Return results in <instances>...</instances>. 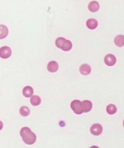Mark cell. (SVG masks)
Segmentation results:
<instances>
[{"mask_svg":"<svg viewBox=\"0 0 124 148\" xmlns=\"http://www.w3.org/2000/svg\"><path fill=\"white\" fill-rule=\"evenodd\" d=\"M20 135L24 142L26 144L28 145H31L34 144L35 142L36 141V135L31 132V130L28 127H23L20 129Z\"/></svg>","mask_w":124,"mask_h":148,"instance_id":"6da1fadb","label":"cell"},{"mask_svg":"<svg viewBox=\"0 0 124 148\" xmlns=\"http://www.w3.org/2000/svg\"><path fill=\"white\" fill-rule=\"evenodd\" d=\"M56 46L64 51H69L72 48V43L69 40L63 37H59L56 40Z\"/></svg>","mask_w":124,"mask_h":148,"instance_id":"7a4b0ae2","label":"cell"},{"mask_svg":"<svg viewBox=\"0 0 124 148\" xmlns=\"http://www.w3.org/2000/svg\"><path fill=\"white\" fill-rule=\"evenodd\" d=\"M71 108L76 114H82L83 113L82 108V102L79 100H73L71 103Z\"/></svg>","mask_w":124,"mask_h":148,"instance_id":"3957f363","label":"cell"},{"mask_svg":"<svg viewBox=\"0 0 124 148\" xmlns=\"http://www.w3.org/2000/svg\"><path fill=\"white\" fill-rule=\"evenodd\" d=\"M12 51L11 49L9 47L4 46L3 47L0 48V58H2L3 59H6L11 56Z\"/></svg>","mask_w":124,"mask_h":148,"instance_id":"277c9868","label":"cell"},{"mask_svg":"<svg viewBox=\"0 0 124 148\" xmlns=\"http://www.w3.org/2000/svg\"><path fill=\"white\" fill-rule=\"evenodd\" d=\"M103 132V127L100 124H93L90 127V132L93 136H100Z\"/></svg>","mask_w":124,"mask_h":148,"instance_id":"5b68a950","label":"cell"},{"mask_svg":"<svg viewBox=\"0 0 124 148\" xmlns=\"http://www.w3.org/2000/svg\"><path fill=\"white\" fill-rule=\"evenodd\" d=\"M104 61L108 66H113L116 63V58L113 54H107L104 57Z\"/></svg>","mask_w":124,"mask_h":148,"instance_id":"8992f818","label":"cell"},{"mask_svg":"<svg viewBox=\"0 0 124 148\" xmlns=\"http://www.w3.org/2000/svg\"><path fill=\"white\" fill-rule=\"evenodd\" d=\"M79 72L82 75L87 76L91 73V67L88 64H82V66L79 67Z\"/></svg>","mask_w":124,"mask_h":148,"instance_id":"52a82bcc","label":"cell"},{"mask_svg":"<svg viewBox=\"0 0 124 148\" xmlns=\"http://www.w3.org/2000/svg\"><path fill=\"white\" fill-rule=\"evenodd\" d=\"M92 103L89 101V100H84V101H82V111L84 112V113H88V112H90L91 110H92Z\"/></svg>","mask_w":124,"mask_h":148,"instance_id":"ba28073f","label":"cell"},{"mask_svg":"<svg viewBox=\"0 0 124 148\" xmlns=\"http://www.w3.org/2000/svg\"><path fill=\"white\" fill-rule=\"evenodd\" d=\"M59 68L58 63L55 62V61H52L50 62L47 65V70L50 73H55L57 71V69Z\"/></svg>","mask_w":124,"mask_h":148,"instance_id":"9c48e42d","label":"cell"},{"mask_svg":"<svg viewBox=\"0 0 124 148\" xmlns=\"http://www.w3.org/2000/svg\"><path fill=\"white\" fill-rule=\"evenodd\" d=\"M34 90L30 86H26L23 89V95L26 98H31L33 95Z\"/></svg>","mask_w":124,"mask_h":148,"instance_id":"30bf717a","label":"cell"},{"mask_svg":"<svg viewBox=\"0 0 124 148\" xmlns=\"http://www.w3.org/2000/svg\"><path fill=\"white\" fill-rule=\"evenodd\" d=\"M99 8H100V6H99V3L97 2V1H92L89 3L88 5V9L90 12H93V13H95V12L98 11Z\"/></svg>","mask_w":124,"mask_h":148,"instance_id":"8fae6325","label":"cell"},{"mask_svg":"<svg viewBox=\"0 0 124 148\" xmlns=\"http://www.w3.org/2000/svg\"><path fill=\"white\" fill-rule=\"evenodd\" d=\"M98 25V22L96 19H93V18H90L87 21V26L88 29H95Z\"/></svg>","mask_w":124,"mask_h":148,"instance_id":"7c38bea8","label":"cell"},{"mask_svg":"<svg viewBox=\"0 0 124 148\" xmlns=\"http://www.w3.org/2000/svg\"><path fill=\"white\" fill-rule=\"evenodd\" d=\"M9 30L6 25H0V40L5 39L8 36Z\"/></svg>","mask_w":124,"mask_h":148,"instance_id":"4fadbf2b","label":"cell"},{"mask_svg":"<svg viewBox=\"0 0 124 148\" xmlns=\"http://www.w3.org/2000/svg\"><path fill=\"white\" fill-rule=\"evenodd\" d=\"M115 44L119 47H122L124 45V36L123 35H119L115 38Z\"/></svg>","mask_w":124,"mask_h":148,"instance_id":"5bb4252c","label":"cell"},{"mask_svg":"<svg viewBox=\"0 0 124 148\" xmlns=\"http://www.w3.org/2000/svg\"><path fill=\"white\" fill-rule=\"evenodd\" d=\"M30 102H31V105L34 106H37L41 103V98L38 95H32L31 97Z\"/></svg>","mask_w":124,"mask_h":148,"instance_id":"9a60e30c","label":"cell"},{"mask_svg":"<svg viewBox=\"0 0 124 148\" xmlns=\"http://www.w3.org/2000/svg\"><path fill=\"white\" fill-rule=\"evenodd\" d=\"M106 111L108 114L110 115H112V114H115L117 111V108L116 106L114 104H109L107 108H106Z\"/></svg>","mask_w":124,"mask_h":148,"instance_id":"2e32d148","label":"cell"},{"mask_svg":"<svg viewBox=\"0 0 124 148\" xmlns=\"http://www.w3.org/2000/svg\"><path fill=\"white\" fill-rule=\"evenodd\" d=\"M20 114L23 117H27V116H28L30 114V110H29L28 106H23L20 109Z\"/></svg>","mask_w":124,"mask_h":148,"instance_id":"e0dca14e","label":"cell"},{"mask_svg":"<svg viewBox=\"0 0 124 148\" xmlns=\"http://www.w3.org/2000/svg\"><path fill=\"white\" fill-rule=\"evenodd\" d=\"M3 123L0 121V130H1V129H3Z\"/></svg>","mask_w":124,"mask_h":148,"instance_id":"ac0fdd59","label":"cell"},{"mask_svg":"<svg viewBox=\"0 0 124 148\" xmlns=\"http://www.w3.org/2000/svg\"><path fill=\"white\" fill-rule=\"evenodd\" d=\"M90 148H99L97 146H92V147H90Z\"/></svg>","mask_w":124,"mask_h":148,"instance_id":"d6986e66","label":"cell"}]
</instances>
